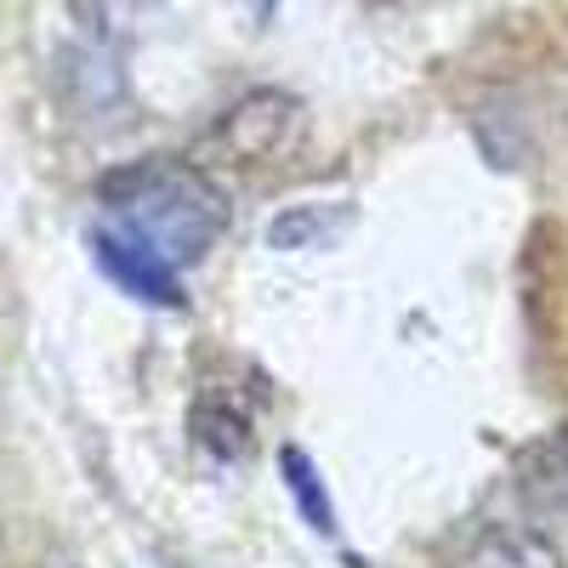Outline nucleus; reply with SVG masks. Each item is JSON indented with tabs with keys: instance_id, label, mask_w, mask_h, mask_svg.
<instances>
[{
	"instance_id": "1",
	"label": "nucleus",
	"mask_w": 568,
	"mask_h": 568,
	"mask_svg": "<svg viewBox=\"0 0 568 568\" xmlns=\"http://www.w3.org/2000/svg\"><path fill=\"white\" fill-rule=\"evenodd\" d=\"M109 227L165 256L176 273L205 262V251L227 233V194L194 160H142L103 182Z\"/></svg>"
},
{
	"instance_id": "2",
	"label": "nucleus",
	"mask_w": 568,
	"mask_h": 568,
	"mask_svg": "<svg viewBox=\"0 0 568 568\" xmlns=\"http://www.w3.org/2000/svg\"><path fill=\"white\" fill-rule=\"evenodd\" d=\"M302 125V103L291 98V91H251V98H240L211 131V149L216 160H233V165H251V160H273L284 142L296 136Z\"/></svg>"
},
{
	"instance_id": "3",
	"label": "nucleus",
	"mask_w": 568,
	"mask_h": 568,
	"mask_svg": "<svg viewBox=\"0 0 568 568\" xmlns=\"http://www.w3.org/2000/svg\"><path fill=\"white\" fill-rule=\"evenodd\" d=\"M91 251H98V267L120 284L125 296L149 302V307H187V291H182V278L165 256L142 251L136 240H125V233H114V227L91 233Z\"/></svg>"
},
{
	"instance_id": "4",
	"label": "nucleus",
	"mask_w": 568,
	"mask_h": 568,
	"mask_svg": "<svg viewBox=\"0 0 568 568\" xmlns=\"http://www.w3.org/2000/svg\"><path fill=\"white\" fill-rule=\"evenodd\" d=\"M449 568H562V551L529 524H495L478 540H466L449 557Z\"/></svg>"
},
{
	"instance_id": "5",
	"label": "nucleus",
	"mask_w": 568,
	"mask_h": 568,
	"mask_svg": "<svg viewBox=\"0 0 568 568\" xmlns=\"http://www.w3.org/2000/svg\"><path fill=\"white\" fill-rule=\"evenodd\" d=\"M160 7H165V0H69L74 23H80L91 40H103V45L136 40L142 29L160 18Z\"/></svg>"
},
{
	"instance_id": "6",
	"label": "nucleus",
	"mask_w": 568,
	"mask_h": 568,
	"mask_svg": "<svg viewBox=\"0 0 568 568\" xmlns=\"http://www.w3.org/2000/svg\"><path fill=\"white\" fill-rule=\"evenodd\" d=\"M347 222H353V216H347L342 205H296V211H284V216L267 227V245H273V251H324Z\"/></svg>"
},
{
	"instance_id": "7",
	"label": "nucleus",
	"mask_w": 568,
	"mask_h": 568,
	"mask_svg": "<svg viewBox=\"0 0 568 568\" xmlns=\"http://www.w3.org/2000/svg\"><path fill=\"white\" fill-rule=\"evenodd\" d=\"M278 466H284V489H291L296 511L307 517L318 535H329V529H336V506H329V495H324V478H318L313 455H302V449L291 444V449L278 455Z\"/></svg>"
},
{
	"instance_id": "8",
	"label": "nucleus",
	"mask_w": 568,
	"mask_h": 568,
	"mask_svg": "<svg viewBox=\"0 0 568 568\" xmlns=\"http://www.w3.org/2000/svg\"><path fill=\"white\" fill-rule=\"evenodd\" d=\"M194 438H200V449L233 460V455H245V444H251V420L240 409H227L222 398H211V404L194 409Z\"/></svg>"
},
{
	"instance_id": "9",
	"label": "nucleus",
	"mask_w": 568,
	"mask_h": 568,
	"mask_svg": "<svg viewBox=\"0 0 568 568\" xmlns=\"http://www.w3.org/2000/svg\"><path fill=\"white\" fill-rule=\"evenodd\" d=\"M524 484H535V489H546L551 500L568 506V426L529 455V478H524Z\"/></svg>"
},
{
	"instance_id": "10",
	"label": "nucleus",
	"mask_w": 568,
	"mask_h": 568,
	"mask_svg": "<svg viewBox=\"0 0 568 568\" xmlns=\"http://www.w3.org/2000/svg\"><path fill=\"white\" fill-rule=\"evenodd\" d=\"M52 568H69V562H52Z\"/></svg>"
}]
</instances>
